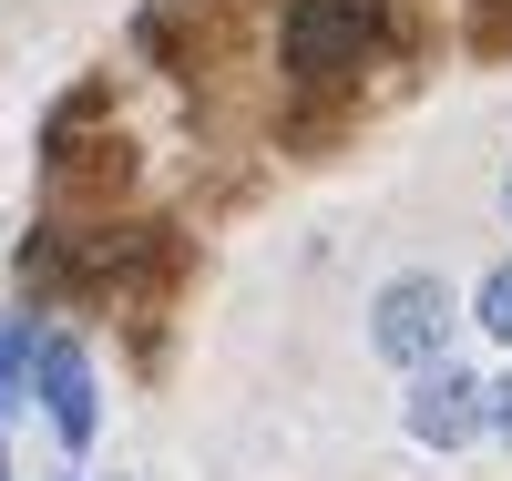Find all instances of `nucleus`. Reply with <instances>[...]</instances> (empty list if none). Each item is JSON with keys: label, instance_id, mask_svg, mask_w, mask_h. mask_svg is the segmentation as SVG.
Here are the masks:
<instances>
[{"label": "nucleus", "instance_id": "39448f33", "mask_svg": "<svg viewBox=\"0 0 512 481\" xmlns=\"http://www.w3.org/2000/svg\"><path fill=\"white\" fill-rule=\"evenodd\" d=\"M31 369H41V338H31V318H11V328H0V420L21 410V389H31Z\"/></svg>", "mask_w": 512, "mask_h": 481}, {"label": "nucleus", "instance_id": "f03ea898", "mask_svg": "<svg viewBox=\"0 0 512 481\" xmlns=\"http://www.w3.org/2000/svg\"><path fill=\"white\" fill-rule=\"evenodd\" d=\"M369 348H379L390 369H410V379L431 369V359H451V287H441L431 267L390 277V287L369 297Z\"/></svg>", "mask_w": 512, "mask_h": 481}, {"label": "nucleus", "instance_id": "423d86ee", "mask_svg": "<svg viewBox=\"0 0 512 481\" xmlns=\"http://www.w3.org/2000/svg\"><path fill=\"white\" fill-rule=\"evenodd\" d=\"M472 318L512 348V256H502V267H482V287H472Z\"/></svg>", "mask_w": 512, "mask_h": 481}, {"label": "nucleus", "instance_id": "7ed1b4c3", "mask_svg": "<svg viewBox=\"0 0 512 481\" xmlns=\"http://www.w3.org/2000/svg\"><path fill=\"white\" fill-rule=\"evenodd\" d=\"M400 420H410L420 451H472L482 430H492V379L461 369V359H431V369L410 379V410Z\"/></svg>", "mask_w": 512, "mask_h": 481}, {"label": "nucleus", "instance_id": "0eeeda50", "mask_svg": "<svg viewBox=\"0 0 512 481\" xmlns=\"http://www.w3.org/2000/svg\"><path fill=\"white\" fill-rule=\"evenodd\" d=\"M492 441H512V369L492 379Z\"/></svg>", "mask_w": 512, "mask_h": 481}, {"label": "nucleus", "instance_id": "f257e3e1", "mask_svg": "<svg viewBox=\"0 0 512 481\" xmlns=\"http://www.w3.org/2000/svg\"><path fill=\"white\" fill-rule=\"evenodd\" d=\"M379 31H390V0H287L277 21V62L297 82H338L379 52Z\"/></svg>", "mask_w": 512, "mask_h": 481}, {"label": "nucleus", "instance_id": "1a4fd4ad", "mask_svg": "<svg viewBox=\"0 0 512 481\" xmlns=\"http://www.w3.org/2000/svg\"><path fill=\"white\" fill-rule=\"evenodd\" d=\"M0 481H11V461H0Z\"/></svg>", "mask_w": 512, "mask_h": 481}, {"label": "nucleus", "instance_id": "20e7f679", "mask_svg": "<svg viewBox=\"0 0 512 481\" xmlns=\"http://www.w3.org/2000/svg\"><path fill=\"white\" fill-rule=\"evenodd\" d=\"M31 389H41V420H52V441L62 451H93V359H82V338H62V328H41V369H31Z\"/></svg>", "mask_w": 512, "mask_h": 481}, {"label": "nucleus", "instance_id": "6e6552de", "mask_svg": "<svg viewBox=\"0 0 512 481\" xmlns=\"http://www.w3.org/2000/svg\"><path fill=\"white\" fill-rule=\"evenodd\" d=\"M502 226H512V174H502Z\"/></svg>", "mask_w": 512, "mask_h": 481}]
</instances>
